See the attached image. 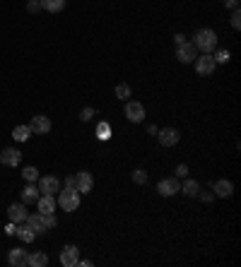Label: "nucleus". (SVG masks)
Masks as SVG:
<instances>
[{"label": "nucleus", "instance_id": "obj_1", "mask_svg": "<svg viewBox=\"0 0 241 267\" xmlns=\"http://www.w3.org/2000/svg\"><path fill=\"white\" fill-rule=\"evenodd\" d=\"M193 46L203 53H212L217 48V34L212 29H200L195 36H193Z\"/></svg>", "mask_w": 241, "mask_h": 267}, {"label": "nucleus", "instance_id": "obj_2", "mask_svg": "<svg viewBox=\"0 0 241 267\" xmlns=\"http://www.w3.org/2000/svg\"><path fill=\"white\" fill-rule=\"evenodd\" d=\"M56 205H58L60 209H65V212H75V209L80 207V193H77L75 188L58 190V200H56Z\"/></svg>", "mask_w": 241, "mask_h": 267}, {"label": "nucleus", "instance_id": "obj_3", "mask_svg": "<svg viewBox=\"0 0 241 267\" xmlns=\"http://www.w3.org/2000/svg\"><path fill=\"white\" fill-rule=\"evenodd\" d=\"M195 63V72L200 75V77H210L212 72H215V67H217V63L212 58V53H203L200 58L193 60Z\"/></svg>", "mask_w": 241, "mask_h": 267}, {"label": "nucleus", "instance_id": "obj_4", "mask_svg": "<svg viewBox=\"0 0 241 267\" xmlns=\"http://www.w3.org/2000/svg\"><path fill=\"white\" fill-rule=\"evenodd\" d=\"M179 190H181V183H179V178L176 176L162 178V180L157 183V193H159L162 198H171V195H176Z\"/></svg>", "mask_w": 241, "mask_h": 267}, {"label": "nucleus", "instance_id": "obj_5", "mask_svg": "<svg viewBox=\"0 0 241 267\" xmlns=\"http://www.w3.org/2000/svg\"><path fill=\"white\" fill-rule=\"evenodd\" d=\"M125 118L130 123H143L145 120V106L140 101H125Z\"/></svg>", "mask_w": 241, "mask_h": 267}, {"label": "nucleus", "instance_id": "obj_6", "mask_svg": "<svg viewBox=\"0 0 241 267\" xmlns=\"http://www.w3.org/2000/svg\"><path fill=\"white\" fill-rule=\"evenodd\" d=\"M157 140H159L162 147H174L181 140V133L176 128H162V130L157 133Z\"/></svg>", "mask_w": 241, "mask_h": 267}, {"label": "nucleus", "instance_id": "obj_7", "mask_svg": "<svg viewBox=\"0 0 241 267\" xmlns=\"http://www.w3.org/2000/svg\"><path fill=\"white\" fill-rule=\"evenodd\" d=\"M77 260H80V248L65 245V248L60 250V265L63 267H77Z\"/></svg>", "mask_w": 241, "mask_h": 267}, {"label": "nucleus", "instance_id": "obj_8", "mask_svg": "<svg viewBox=\"0 0 241 267\" xmlns=\"http://www.w3.org/2000/svg\"><path fill=\"white\" fill-rule=\"evenodd\" d=\"M20 161H22V152L15 147H7L0 152V164H5V166H10V169H15V166H20Z\"/></svg>", "mask_w": 241, "mask_h": 267}, {"label": "nucleus", "instance_id": "obj_9", "mask_svg": "<svg viewBox=\"0 0 241 267\" xmlns=\"http://www.w3.org/2000/svg\"><path fill=\"white\" fill-rule=\"evenodd\" d=\"M24 222H27L31 229H34V234H36V236H41V234H46V231H48V226H46V217H44L41 212L27 214V219H24Z\"/></svg>", "mask_w": 241, "mask_h": 267}, {"label": "nucleus", "instance_id": "obj_10", "mask_svg": "<svg viewBox=\"0 0 241 267\" xmlns=\"http://www.w3.org/2000/svg\"><path fill=\"white\" fill-rule=\"evenodd\" d=\"M176 58L181 60V63H193V60L198 58V48L193 46V41L188 44H181V46H176Z\"/></svg>", "mask_w": 241, "mask_h": 267}, {"label": "nucleus", "instance_id": "obj_11", "mask_svg": "<svg viewBox=\"0 0 241 267\" xmlns=\"http://www.w3.org/2000/svg\"><path fill=\"white\" fill-rule=\"evenodd\" d=\"M60 190V180L56 176H44L39 178V193L41 195H53Z\"/></svg>", "mask_w": 241, "mask_h": 267}, {"label": "nucleus", "instance_id": "obj_12", "mask_svg": "<svg viewBox=\"0 0 241 267\" xmlns=\"http://www.w3.org/2000/svg\"><path fill=\"white\" fill-rule=\"evenodd\" d=\"M212 193H215V198H232L234 195V183L227 180V178H219V180H215Z\"/></svg>", "mask_w": 241, "mask_h": 267}, {"label": "nucleus", "instance_id": "obj_13", "mask_svg": "<svg viewBox=\"0 0 241 267\" xmlns=\"http://www.w3.org/2000/svg\"><path fill=\"white\" fill-rule=\"evenodd\" d=\"M29 128L34 135H48V133H51V118H48V116H34L29 123Z\"/></svg>", "mask_w": 241, "mask_h": 267}, {"label": "nucleus", "instance_id": "obj_14", "mask_svg": "<svg viewBox=\"0 0 241 267\" xmlns=\"http://www.w3.org/2000/svg\"><path fill=\"white\" fill-rule=\"evenodd\" d=\"M92 185H94V178H92L90 171H80L75 174V190L82 195V193H90Z\"/></svg>", "mask_w": 241, "mask_h": 267}, {"label": "nucleus", "instance_id": "obj_15", "mask_svg": "<svg viewBox=\"0 0 241 267\" xmlns=\"http://www.w3.org/2000/svg\"><path fill=\"white\" fill-rule=\"evenodd\" d=\"M27 205L24 202H17V205H10L7 207V217H10V222H15V224H22L24 219H27Z\"/></svg>", "mask_w": 241, "mask_h": 267}, {"label": "nucleus", "instance_id": "obj_16", "mask_svg": "<svg viewBox=\"0 0 241 267\" xmlns=\"http://www.w3.org/2000/svg\"><path fill=\"white\" fill-rule=\"evenodd\" d=\"M27 258H29V253H27L24 248H12V250L7 253V263L12 267H24L27 265Z\"/></svg>", "mask_w": 241, "mask_h": 267}, {"label": "nucleus", "instance_id": "obj_17", "mask_svg": "<svg viewBox=\"0 0 241 267\" xmlns=\"http://www.w3.org/2000/svg\"><path fill=\"white\" fill-rule=\"evenodd\" d=\"M36 212H41V214H53V212H56V198H53V195H39V200H36Z\"/></svg>", "mask_w": 241, "mask_h": 267}, {"label": "nucleus", "instance_id": "obj_18", "mask_svg": "<svg viewBox=\"0 0 241 267\" xmlns=\"http://www.w3.org/2000/svg\"><path fill=\"white\" fill-rule=\"evenodd\" d=\"M198 190H200V183L198 180H193V178H186L183 183H181V190L186 198H198Z\"/></svg>", "mask_w": 241, "mask_h": 267}, {"label": "nucleus", "instance_id": "obj_19", "mask_svg": "<svg viewBox=\"0 0 241 267\" xmlns=\"http://www.w3.org/2000/svg\"><path fill=\"white\" fill-rule=\"evenodd\" d=\"M15 236H20L22 243H31V241L36 238V234H34V229H31L27 222H22V224H17V234H15Z\"/></svg>", "mask_w": 241, "mask_h": 267}, {"label": "nucleus", "instance_id": "obj_20", "mask_svg": "<svg viewBox=\"0 0 241 267\" xmlns=\"http://www.w3.org/2000/svg\"><path fill=\"white\" fill-rule=\"evenodd\" d=\"M27 265H31V267H46V265H48V255H46L44 250H34L29 258H27Z\"/></svg>", "mask_w": 241, "mask_h": 267}, {"label": "nucleus", "instance_id": "obj_21", "mask_svg": "<svg viewBox=\"0 0 241 267\" xmlns=\"http://www.w3.org/2000/svg\"><path fill=\"white\" fill-rule=\"evenodd\" d=\"M39 195H41V193H39V188H34V185L29 183V185L22 190V202H24V205H31V202H36V200H39Z\"/></svg>", "mask_w": 241, "mask_h": 267}, {"label": "nucleus", "instance_id": "obj_22", "mask_svg": "<svg viewBox=\"0 0 241 267\" xmlns=\"http://www.w3.org/2000/svg\"><path fill=\"white\" fill-rule=\"evenodd\" d=\"M31 135V128L29 125H15V130H12V137L17 140V142H27Z\"/></svg>", "mask_w": 241, "mask_h": 267}, {"label": "nucleus", "instance_id": "obj_23", "mask_svg": "<svg viewBox=\"0 0 241 267\" xmlns=\"http://www.w3.org/2000/svg\"><path fill=\"white\" fill-rule=\"evenodd\" d=\"M65 7V0H41V10L46 12H60Z\"/></svg>", "mask_w": 241, "mask_h": 267}, {"label": "nucleus", "instance_id": "obj_24", "mask_svg": "<svg viewBox=\"0 0 241 267\" xmlns=\"http://www.w3.org/2000/svg\"><path fill=\"white\" fill-rule=\"evenodd\" d=\"M212 58H215V63H229L232 56H229L227 48H215V51H212Z\"/></svg>", "mask_w": 241, "mask_h": 267}, {"label": "nucleus", "instance_id": "obj_25", "mask_svg": "<svg viewBox=\"0 0 241 267\" xmlns=\"http://www.w3.org/2000/svg\"><path fill=\"white\" fill-rule=\"evenodd\" d=\"M116 96H119L120 101H128L130 99V85H125V82L116 85Z\"/></svg>", "mask_w": 241, "mask_h": 267}, {"label": "nucleus", "instance_id": "obj_26", "mask_svg": "<svg viewBox=\"0 0 241 267\" xmlns=\"http://www.w3.org/2000/svg\"><path fill=\"white\" fill-rule=\"evenodd\" d=\"M96 137H99V140H109V137H111L109 123H99V125H96Z\"/></svg>", "mask_w": 241, "mask_h": 267}, {"label": "nucleus", "instance_id": "obj_27", "mask_svg": "<svg viewBox=\"0 0 241 267\" xmlns=\"http://www.w3.org/2000/svg\"><path fill=\"white\" fill-rule=\"evenodd\" d=\"M22 176L27 183H34V180H39V171H36V166H27L24 171H22Z\"/></svg>", "mask_w": 241, "mask_h": 267}, {"label": "nucleus", "instance_id": "obj_28", "mask_svg": "<svg viewBox=\"0 0 241 267\" xmlns=\"http://www.w3.org/2000/svg\"><path fill=\"white\" fill-rule=\"evenodd\" d=\"M133 183H138V185L147 183V171H145V169H135V171H133Z\"/></svg>", "mask_w": 241, "mask_h": 267}, {"label": "nucleus", "instance_id": "obj_29", "mask_svg": "<svg viewBox=\"0 0 241 267\" xmlns=\"http://www.w3.org/2000/svg\"><path fill=\"white\" fill-rule=\"evenodd\" d=\"M94 116H96V111H94V109H90V106L80 111V120H85V123H90V120L94 118Z\"/></svg>", "mask_w": 241, "mask_h": 267}, {"label": "nucleus", "instance_id": "obj_30", "mask_svg": "<svg viewBox=\"0 0 241 267\" xmlns=\"http://www.w3.org/2000/svg\"><path fill=\"white\" fill-rule=\"evenodd\" d=\"M229 22H232V27H234V29H241V12H239V7L232 12V20H229Z\"/></svg>", "mask_w": 241, "mask_h": 267}, {"label": "nucleus", "instance_id": "obj_31", "mask_svg": "<svg viewBox=\"0 0 241 267\" xmlns=\"http://www.w3.org/2000/svg\"><path fill=\"white\" fill-rule=\"evenodd\" d=\"M198 198H200L203 202H212V200H215V193H212V190H198Z\"/></svg>", "mask_w": 241, "mask_h": 267}, {"label": "nucleus", "instance_id": "obj_32", "mask_svg": "<svg viewBox=\"0 0 241 267\" xmlns=\"http://www.w3.org/2000/svg\"><path fill=\"white\" fill-rule=\"evenodd\" d=\"M27 10H29V12H39V10H41V0H29V2H27Z\"/></svg>", "mask_w": 241, "mask_h": 267}, {"label": "nucleus", "instance_id": "obj_33", "mask_svg": "<svg viewBox=\"0 0 241 267\" xmlns=\"http://www.w3.org/2000/svg\"><path fill=\"white\" fill-rule=\"evenodd\" d=\"M188 176V166H186V164H179V166H176V178H186Z\"/></svg>", "mask_w": 241, "mask_h": 267}, {"label": "nucleus", "instance_id": "obj_34", "mask_svg": "<svg viewBox=\"0 0 241 267\" xmlns=\"http://www.w3.org/2000/svg\"><path fill=\"white\" fill-rule=\"evenodd\" d=\"M5 234H7V236H15V234H17V224H15V222H12V224H7Z\"/></svg>", "mask_w": 241, "mask_h": 267}, {"label": "nucleus", "instance_id": "obj_35", "mask_svg": "<svg viewBox=\"0 0 241 267\" xmlns=\"http://www.w3.org/2000/svg\"><path fill=\"white\" fill-rule=\"evenodd\" d=\"M174 44H176V46L186 44V36H183V34H176V36H174Z\"/></svg>", "mask_w": 241, "mask_h": 267}, {"label": "nucleus", "instance_id": "obj_36", "mask_svg": "<svg viewBox=\"0 0 241 267\" xmlns=\"http://www.w3.org/2000/svg\"><path fill=\"white\" fill-rule=\"evenodd\" d=\"M224 5L232 7V10H237V7H239V0H224Z\"/></svg>", "mask_w": 241, "mask_h": 267}, {"label": "nucleus", "instance_id": "obj_37", "mask_svg": "<svg viewBox=\"0 0 241 267\" xmlns=\"http://www.w3.org/2000/svg\"><path fill=\"white\" fill-rule=\"evenodd\" d=\"M65 188H75V176H68V178H65Z\"/></svg>", "mask_w": 241, "mask_h": 267}, {"label": "nucleus", "instance_id": "obj_38", "mask_svg": "<svg viewBox=\"0 0 241 267\" xmlns=\"http://www.w3.org/2000/svg\"><path fill=\"white\" fill-rule=\"evenodd\" d=\"M157 133H159L157 125H150V128H147V135H154V137H157Z\"/></svg>", "mask_w": 241, "mask_h": 267}, {"label": "nucleus", "instance_id": "obj_39", "mask_svg": "<svg viewBox=\"0 0 241 267\" xmlns=\"http://www.w3.org/2000/svg\"><path fill=\"white\" fill-rule=\"evenodd\" d=\"M77 265H82V267H90V265H92V260H77Z\"/></svg>", "mask_w": 241, "mask_h": 267}]
</instances>
